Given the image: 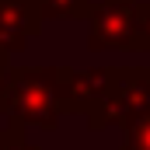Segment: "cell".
I'll return each mask as SVG.
<instances>
[{
	"label": "cell",
	"instance_id": "cell-6",
	"mask_svg": "<svg viewBox=\"0 0 150 150\" xmlns=\"http://www.w3.org/2000/svg\"><path fill=\"white\" fill-rule=\"evenodd\" d=\"M0 150H42V147L25 136V126L7 119V126H0Z\"/></svg>",
	"mask_w": 150,
	"mask_h": 150
},
{
	"label": "cell",
	"instance_id": "cell-8",
	"mask_svg": "<svg viewBox=\"0 0 150 150\" xmlns=\"http://www.w3.org/2000/svg\"><path fill=\"white\" fill-rule=\"evenodd\" d=\"M150 49V4L136 0V52Z\"/></svg>",
	"mask_w": 150,
	"mask_h": 150
},
{
	"label": "cell",
	"instance_id": "cell-5",
	"mask_svg": "<svg viewBox=\"0 0 150 150\" xmlns=\"http://www.w3.org/2000/svg\"><path fill=\"white\" fill-rule=\"evenodd\" d=\"M42 7V21H52V18H70V21H87L98 7V0H38Z\"/></svg>",
	"mask_w": 150,
	"mask_h": 150
},
{
	"label": "cell",
	"instance_id": "cell-4",
	"mask_svg": "<svg viewBox=\"0 0 150 150\" xmlns=\"http://www.w3.org/2000/svg\"><path fill=\"white\" fill-rule=\"evenodd\" d=\"M38 0H0V52H21L35 35H42Z\"/></svg>",
	"mask_w": 150,
	"mask_h": 150
},
{
	"label": "cell",
	"instance_id": "cell-1",
	"mask_svg": "<svg viewBox=\"0 0 150 150\" xmlns=\"http://www.w3.org/2000/svg\"><path fill=\"white\" fill-rule=\"evenodd\" d=\"M56 87H59V67H11L4 77L0 115H7L25 129L38 126L52 133L63 119L56 105Z\"/></svg>",
	"mask_w": 150,
	"mask_h": 150
},
{
	"label": "cell",
	"instance_id": "cell-3",
	"mask_svg": "<svg viewBox=\"0 0 150 150\" xmlns=\"http://www.w3.org/2000/svg\"><path fill=\"white\" fill-rule=\"evenodd\" d=\"M91 52H136V0H98L87 18Z\"/></svg>",
	"mask_w": 150,
	"mask_h": 150
},
{
	"label": "cell",
	"instance_id": "cell-2",
	"mask_svg": "<svg viewBox=\"0 0 150 150\" xmlns=\"http://www.w3.org/2000/svg\"><path fill=\"white\" fill-rule=\"evenodd\" d=\"M150 115V67H105V80L94 108L84 115L91 133L129 129Z\"/></svg>",
	"mask_w": 150,
	"mask_h": 150
},
{
	"label": "cell",
	"instance_id": "cell-9",
	"mask_svg": "<svg viewBox=\"0 0 150 150\" xmlns=\"http://www.w3.org/2000/svg\"><path fill=\"white\" fill-rule=\"evenodd\" d=\"M7 70H11V56L0 52V94H4V77H7Z\"/></svg>",
	"mask_w": 150,
	"mask_h": 150
},
{
	"label": "cell",
	"instance_id": "cell-7",
	"mask_svg": "<svg viewBox=\"0 0 150 150\" xmlns=\"http://www.w3.org/2000/svg\"><path fill=\"white\" fill-rule=\"evenodd\" d=\"M119 150H150V115H143L136 126H129L122 133Z\"/></svg>",
	"mask_w": 150,
	"mask_h": 150
}]
</instances>
